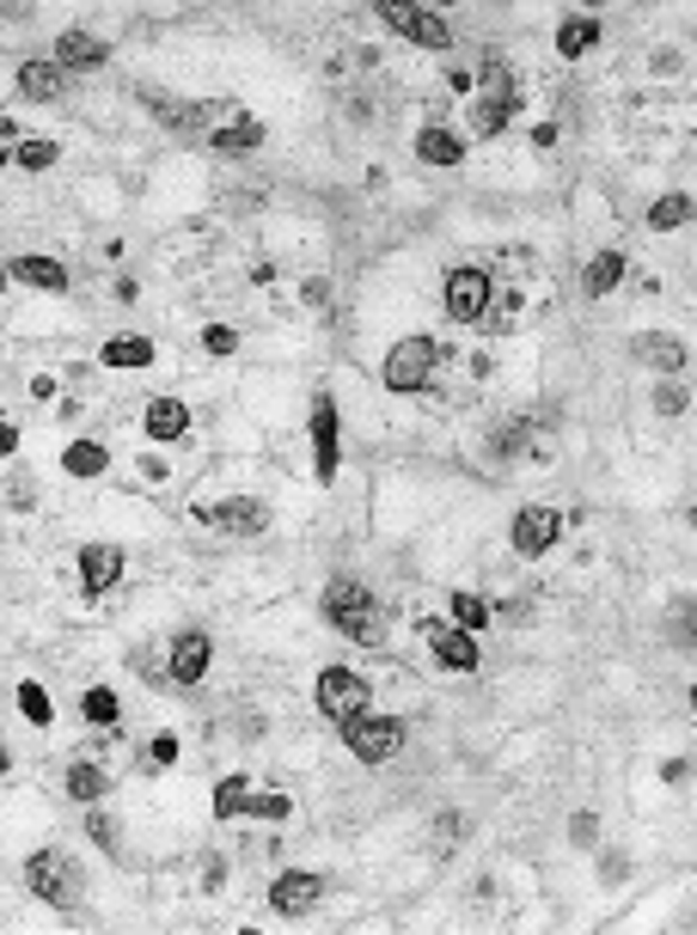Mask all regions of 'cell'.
I'll list each match as a JSON object with an SVG mask.
<instances>
[{
	"instance_id": "6da1fadb",
	"label": "cell",
	"mask_w": 697,
	"mask_h": 935,
	"mask_svg": "<svg viewBox=\"0 0 697 935\" xmlns=\"http://www.w3.org/2000/svg\"><path fill=\"white\" fill-rule=\"evenodd\" d=\"M325 624L342 636H356V642H386V624H380V606H373V593L361 581H330L325 587Z\"/></svg>"
},
{
	"instance_id": "7a4b0ae2",
	"label": "cell",
	"mask_w": 697,
	"mask_h": 935,
	"mask_svg": "<svg viewBox=\"0 0 697 935\" xmlns=\"http://www.w3.org/2000/svg\"><path fill=\"white\" fill-rule=\"evenodd\" d=\"M434 373H441V343H434V337H404V343L386 349L380 380L392 385V392H422Z\"/></svg>"
},
{
	"instance_id": "3957f363",
	"label": "cell",
	"mask_w": 697,
	"mask_h": 935,
	"mask_svg": "<svg viewBox=\"0 0 697 935\" xmlns=\"http://www.w3.org/2000/svg\"><path fill=\"white\" fill-rule=\"evenodd\" d=\"M342 727V746L356 752L361 764H392V752L404 746V727L392 722V715H349V722H337Z\"/></svg>"
},
{
	"instance_id": "277c9868",
	"label": "cell",
	"mask_w": 697,
	"mask_h": 935,
	"mask_svg": "<svg viewBox=\"0 0 697 935\" xmlns=\"http://www.w3.org/2000/svg\"><path fill=\"white\" fill-rule=\"evenodd\" d=\"M380 19L398 31V38H410L416 50H453V25L441 13H429V7H404V0H386Z\"/></svg>"
},
{
	"instance_id": "5b68a950",
	"label": "cell",
	"mask_w": 697,
	"mask_h": 935,
	"mask_svg": "<svg viewBox=\"0 0 697 935\" xmlns=\"http://www.w3.org/2000/svg\"><path fill=\"white\" fill-rule=\"evenodd\" d=\"M197 520L214 527V532H233V539H264L270 532V501L233 496V501H214V508H197Z\"/></svg>"
},
{
	"instance_id": "8992f818",
	"label": "cell",
	"mask_w": 697,
	"mask_h": 935,
	"mask_svg": "<svg viewBox=\"0 0 697 935\" xmlns=\"http://www.w3.org/2000/svg\"><path fill=\"white\" fill-rule=\"evenodd\" d=\"M25 881H31V893H38L50 911L74 905V862H67L62 850H38V857L25 862Z\"/></svg>"
},
{
	"instance_id": "52a82bcc",
	"label": "cell",
	"mask_w": 697,
	"mask_h": 935,
	"mask_svg": "<svg viewBox=\"0 0 697 935\" xmlns=\"http://www.w3.org/2000/svg\"><path fill=\"white\" fill-rule=\"evenodd\" d=\"M318 710L330 715V722H349V715L368 710V679L349 667H325L318 672Z\"/></svg>"
},
{
	"instance_id": "ba28073f",
	"label": "cell",
	"mask_w": 697,
	"mask_h": 935,
	"mask_svg": "<svg viewBox=\"0 0 697 935\" xmlns=\"http://www.w3.org/2000/svg\"><path fill=\"white\" fill-rule=\"evenodd\" d=\"M318 899H325V874H313V869H288L270 886V911H276V917H306Z\"/></svg>"
},
{
	"instance_id": "9c48e42d",
	"label": "cell",
	"mask_w": 697,
	"mask_h": 935,
	"mask_svg": "<svg viewBox=\"0 0 697 935\" xmlns=\"http://www.w3.org/2000/svg\"><path fill=\"white\" fill-rule=\"evenodd\" d=\"M508 539H514V551H520V556H545L557 539H563V514H557V508H520Z\"/></svg>"
},
{
	"instance_id": "30bf717a",
	"label": "cell",
	"mask_w": 697,
	"mask_h": 935,
	"mask_svg": "<svg viewBox=\"0 0 697 935\" xmlns=\"http://www.w3.org/2000/svg\"><path fill=\"white\" fill-rule=\"evenodd\" d=\"M447 312L460 318V325H477V318L489 312V276L484 269H453L447 276Z\"/></svg>"
},
{
	"instance_id": "8fae6325",
	"label": "cell",
	"mask_w": 697,
	"mask_h": 935,
	"mask_svg": "<svg viewBox=\"0 0 697 935\" xmlns=\"http://www.w3.org/2000/svg\"><path fill=\"white\" fill-rule=\"evenodd\" d=\"M429 648H434V660H441L447 672H477V667H484V655H477V636L460 630V624H434V630H429Z\"/></svg>"
},
{
	"instance_id": "7c38bea8",
	"label": "cell",
	"mask_w": 697,
	"mask_h": 935,
	"mask_svg": "<svg viewBox=\"0 0 697 935\" xmlns=\"http://www.w3.org/2000/svg\"><path fill=\"white\" fill-rule=\"evenodd\" d=\"M209 660H214V642L202 630H178L171 636V679H178V686H197L202 672H209Z\"/></svg>"
},
{
	"instance_id": "4fadbf2b",
	"label": "cell",
	"mask_w": 697,
	"mask_h": 935,
	"mask_svg": "<svg viewBox=\"0 0 697 935\" xmlns=\"http://www.w3.org/2000/svg\"><path fill=\"white\" fill-rule=\"evenodd\" d=\"M313 459H318V484H337V404L313 397Z\"/></svg>"
},
{
	"instance_id": "5bb4252c",
	"label": "cell",
	"mask_w": 697,
	"mask_h": 935,
	"mask_svg": "<svg viewBox=\"0 0 697 935\" xmlns=\"http://www.w3.org/2000/svg\"><path fill=\"white\" fill-rule=\"evenodd\" d=\"M123 581V551L117 544H86V551H80V587L93 593H110Z\"/></svg>"
},
{
	"instance_id": "9a60e30c",
	"label": "cell",
	"mask_w": 697,
	"mask_h": 935,
	"mask_svg": "<svg viewBox=\"0 0 697 935\" xmlns=\"http://www.w3.org/2000/svg\"><path fill=\"white\" fill-rule=\"evenodd\" d=\"M110 50L93 38V31H62L55 38V67H105Z\"/></svg>"
},
{
	"instance_id": "2e32d148",
	"label": "cell",
	"mask_w": 697,
	"mask_h": 935,
	"mask_svg": "<svg viewBox=\"0 0 697 935\" xmlns=\"http://www.w3.org/2000/svg\"><path fill=\"white\" fill-rule=\"evenodd\" d=\"M7 276L25 281V288H43V294H67V269L55 264V257H13Z\"/></svg>"
},
{
	"instance_id": "e0dca14e",
	"label": "cell",
	"mask_w": 697,
	"mask_h": 935,
	"mask_svg": "<svg viewBox=\"0 0 697 935\" xmlns=\"http://www.w3.org/2000/svg\"><path fill=\"white\" fill-rule=\"evenodd\" d=\"M416 159H422V166H460L465 141L447 129V123H429V129L416 135Z\"/></svg>"
},
{
	"instance_id": "ac0fdd59",
	"label": "cell",
	"mask_w": 697,
	"mask_h": 935,
	"mask_svg": "<svg viewBox=\"0 0 697 935\" xmlns=\"http://www.w3.org/2000/svg\"><path fill=\"white\" fill-rule=\"evenodd\" d=\"M147 435L154 440H184L190 435V410L178 397H147Z\"/></svg>"
},
{
	"instance_id": "d6986e66",
	"label": "cell",
	"mask_w": 697,
	"mask_h": 935,
	"mask_svg": "<svg viewBox=\"0 0 697 935\" xmlns=\"http://www.w3.org/2000/svg\"><path fill=\"white\" fill-rule=\"evenodd\" d=\"M147 98V110H154L166 129H202V123L214 117L209 105H184V98H166V93H141Z\"/></svg>"
},
{
	"instance_id": "ffe728a7",
	"label": "cell",
	"mask_w": 697,
	"mask_h": 935,
	"mask_svg": "<svg viewBox=\"0 0 697 935\" xmlns=\"http://www.w3.org/2000/svg\"><path fill=\"white\" fill-rule=\"evenodd\" d=\"M593 43H600V19H593V13H569L563 25H557V55H563V62L588 55Z\"/></svg>"
},
{
	"instance_id": "44dd1931",
	"label": "cell",
	"mask_w": 697,
	"mask_h": 935,
	"mask_svg": "<svg viewBox=\"0 0 697 935\" xmlns=\"http://www.w3.org/2000/svg\"><path fill=\"white\" fill-rule=\"evenodd\" d=\"M209 147H214V153H257V147H264V123H257V117H233L226 129L209 135Z\"/></svg>"
},
{
	"instance_id": "7402d4cb",
	"label": "cell",
	"mask_w": 697,
	"mask_h": 935,
	"mask_svg": "<svg viewBox=\"0 0 697 935\" xmlns=\"http://www.w3.org/2000/svg\"><path fill=\"white\" fill-rule=\"evenodd\" d=\"M619 281H624V251H600V257H588V269H581V288H588V300L612 294Z\"/></svg>"
},
{
	"instance_id": "603a6c76",
	"label": "cell",
	"mask_w": 697,
	"mask_h": 935,
	"mask_svg": "<svg viewBox=\"0 0 697 935\" xmlns=\"http://www.w3.org/2000/svg\"><path fill=\"white\" fill-rule=\"evenodd\" d=\"M636 361H648V368H661L673 380V373H685V343H673V337H636Z\"/></svg>"
},
{
	"instance_id": "cb8c5ba5",
	"label": "cell",
	"mask_w": 697,
	"mask_h": 935,
	"mask_svg": "<svg viewBox=\"0 0 697 935\" xmlns=\"http://www.w3.org/2000/svg\"><path fill=\"white\" fill-rule=\"evenodd\" d=\"M19 93H25L31 105L62 98V67H55V62H25V67H19Z\"/></svg>"
},
{
	"instance_id": "d4e9b609",
	"label": "cell",
	"mask_w": 697,
	"mask_h": 935,
	"mask_svg": "<svg viewBox=\"0 0 697 935\" xmlns=\"http://www.w3.org/2000/svg\"><path fill=\"white\" fill-rule=\"evenodd\" d=\"M691 214H697L691 190H673V196H661L655 209H648V226H655V233H679V226H691Z\"/></svg>"
},
{
	"instance_id": "484cf974",
	"label": "cell",
	"mask_w": 697,
	"mask_h": 935,
	"mask_svg": "<svg viewBox=\"0 0 697 935\" xmlns=\"http://www.w3.org/2000/svg\"><path fill=\"white\" fill-rule=\"evenodd\" d=\"M514 105H520V98L484 93V98H477V110H472V129L484 135V141H489V135H501V129H508V123H514Z\"/></svg>"
},
{
	"instance_id": "4316f807",
	"label": "cell",
	"mask_w": 697,
	"mask_h": 935,
	"mask_svg": "<svg viewBox=\"0 0 697 935\" xmlns=\"http://www.w3.org/2000/svg\"><path fill=\"white\" fill-rule=\"evenodd\" d=\"M98 361H105V368H154V343H147V337H110V343L98 349Z\"/></svg>"
},
{
	"instance_id": "83f0119b",
	"label": "cell",
	"mask_w": 697,
	"mask_h": 935,
	"mask_svg": "<svg viewBox=\"0 0 697 935\" xmlns=\"http://www.w3.org/2000/svg\"><path fill=\"white\" fill-rule=\"evenodd\" d=\"M105 465H110V453L98 447V440H67L62 447V471L67 477H98Z\"/></svg>"
},
{
	"instance_id": "f1b7e54d",
	"label": "cell",
	"mask_w": 697,
	"mask_h": 935,
	"mask_svg": "<svg viewBox=\"0 0 697 935\" xmlns=\"http://www.w3.org/2000/svg\"><path fill=\"white\" fill-rule=\"evenodd\" d=\"M7 159H13L19 172H50L55 159H62V147H55V141H43V135H25V141H19Z\"/></svg>"
},
{
	"instance_id": "f546056e",
	"label": "cell",
	"mask_w": 697,
	"mask_h": 935,
	"mask_svg": "<svg viewBox=\"0 0 697 935\" xmlns=\"http://www.w3.org/2000/svg\"><path fill=\"white\" fill-rule=\"evenodd\" d=\"M110 789V777L105 771H98L93 758H80V764H67V795H74V801H98V795Z\"/></svg>"
},
{
	"instance_id": "4dcf8cb0",
	"label": "cell",
	"mask_w": 697,
	"mask_h": 935,
	"mask_svg": "<svg viewBox=\"0 0 697 935\" xmlns=\"http://www.w3.org/2000/svg\"><path fill=\"white\" fill-rule=\"evenodd\" d=\"M245 795H251L245 777H221L214 783V819H239L245 814Z\"/></svg>"
},
{
	"instance_id": "1f68e13d",
	"label": "cell",
	"mask_w": 697,
	"mask_h": 935,
	"mask_svg": "<svg viewBox=\"0 0 697 935\" xmlns=\"http://www.w3.org/2000/svg\"><path fill=\"white\" fill-rule=\"evenodd\" d=\"M447 612H453V618H460V630H489V606H484V599H477V593H453V599H447Z\"/></svg>"
},
{
	"instance_id": "d6a6232c",
	"label": "cell",
	"mask_w": 697,
	"mask_h": 935,
	"mask_svg": "<svg viewBox=\"0 0 697 935\" xmlns=\"http://www.w3.org/2000/svg\"><path fill=\"white\" fill-rule=\"evenodd\" d=\"M80 715H86L93 727H110V722H117V691H110V686H93L86 698H80Z\"/></svg>"
},
{
	"instance_id": "836d02e7",
	"label": "cell",
	"mask_w": 697,
	"mask_h": 935,
	"mask_svg": "<svg viewBox=\"0 0 697 935\" xmlns=\"http://www.w3.org/2000/svg\"><path fill=\"white\" fill-rule=\"evenodd\" d=\"M19 710H25V722H31V727H50L55 703H50V691H43L38 679H25V686H19Z\"/></svg>"
},
{
	"instance_id": "e575fe53",
	"label": "cell",
	"mask_w": 697,
	"mask_h": 935,
	"mask_svg": "<svg viewBox=\"0 0 697 935\" xmlns=\"http://www.w3.org/2000/svg\"><path fill=\"white\" fill-rule=\"evenodd\" d=\"M245 814H251V819H270V826H276V819L294 814V801H288V795H245Z\"/></svg>"
},
{
	"instance_id": "d590c367",
	"label": "cell",
	"mask_w": 697,
	"mask_h": 935,
	"mask_svg": "<svg viewBox=\"0 0 697 935\" xmlns=\"http://www.w3.org/2000/svg\"><path fill=\"white\" fill-rule=\"evenodd\" d=\"M202 349H209V355H233V349H239V330H233V325H209V330H202Z\"/></svg>"
},
{
	"instance_id": "8d00e7d4",
	"label": "cell",
	"mask_w": 697,
	"mask_h": 935,
	"mask_svg": "<svg viewBox=\"0 0 697 935\" xmlns=\"http://www.w3.org/2000/svg\"><path fill=\"white\" fill-rule=\"evenodd\" d=\"M685 404H691V392H685V385H673V380L655 392V410H661V416H679Z\"/></svg>"
},
{
	"instance_id": "74e56055",
	"label": "cell",
	"mask_w": 697,
	"mask_h": 935,
	"mask_svg": "<svg viewBox=\"0 0 697 935\" xmlns=\"http://www.w3.org/2000/svg\"><path fill=\"white\" fill-rule=\"evenodd\" d=\"M86 831H93V838L105 843L110 857H117V831H110V819H105V814H93V819H86Z\"/></svg>"
},
{
	"instance_id": "f35d334b",
	"label": "cell",
	"mask_w": 697,
	"mask_h": 935,
	"mask_svg": "<svg viewBox=\"0 0 697 935\" xmlns=\"http://www.w3.org/2000/svg\"><path fill=\"white\" fill-rule=\"evenodd\" d=\"M171 758H178V734H159L154 740V764H171Z\"/></svg>"
},
{
	"instance_id": "ab89813d",
	"label": "cell",
	"mask_w": 697,
	"mask_h": 935,
	"mask_svg": "<svg viewBox=\"0 0 697 935\" xmlns=\"http://www.w3.org/2000/svg\"><path fill=\"white\" fill-rule=\"evenodd\" d=\"M593 831H600V826H593V814H575V826H569V838H575V843H593Z\"/></svg>"
},
{
	"instance_id": "60d3db41",
	"label": "cell",
	"mask_w": 697,
	"mask_h": 935,
	"mask_svg": "<svg viewBox=\"0 0 697 935\" xmlns=\"http://www.w3.org/2000/svg\"><path fill=\"white\" fill-rule=\"evenodd\" d=\"M661 777H667V783H685V777H691V764H685V758H667V764H661Z\"/></svg>"
},
{
	"instance_id": "b9f144b4",
	"label": "cell",
	"mask_w": 697,
	"mask_h": 935,
	"mask_svg": "<svg viewBox=\"0 0 697 935\" xmlns=\"http://www.w3.org/2000/svg\"><path fill=\"white\" fill-rule=\"evenodd\" d=\"M13 447H19V428H13V422H0V459H7Z\"/></svg>"
}]
</instances>
